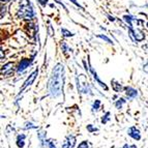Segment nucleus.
Wrapping results in <instances>:
<instances>
[{"label":"nucleus","mask_w":148,"mask_h":148,"mask_svg":"<svg viewBox=\"0 0 148 148\" xmlns=\"http://www.w3.org/2000/svg\"><path fill=\"white\" fill-rule=\"evenodd\" d=\"M37 1H38V2H40L42 5H46V4H47V2H48V0H37Z\"/></svg>","instance_id":"23"},{"label":"nucleus","mask_w":148,"mask_h":148,"mask_svg":"<svg viewBox=\"0 0 148 148\" xmlns=\"http://www.w3.org/2000/svg\"><path fill=\"white\" fill-rule=\"evenodd\" d=\"M101 103L99 99H95V101L93 103V105H92V110H93V112H97L99 110V107H101Z\"/></svg>","instance_id":"12"},{"label":"nucleus","mask_w":148,"mask_h":148,"mask_svg":"<svg viewBox=\"0 0 148 148\" xmlns=\"http://www.w3.org/2000/svg\"><path fill=\"white\" fill-rule=\"evenodd\" d=\"M61 48H62V50H63V52H67V51H69V48H67V45L65 44V42H62Z\"/></svg>","instance_id":"21"},{"label":"nucleus","mask_w":148,"mask_h":148,"mask_svg":"<svg viewBox=\"0 0 148 148\" xmlns=\"http://www.w3.org/2000/svg\"><path fill=\"white\" fill-rule=\"evenodd\" d=\"M75 144H76V137L69 135L62 144V148H74Z\"/></svg>","instance_id":"5"},{"label":"nucleus","mask_w":148,"mask_h":148,"mask_svg":"<svg viewBox=\"0 0 148 148\" xmlns=\"http://www.w3.org/2000/svg\"><path fill=\"white\" fill-rule=\"evenodd\" d=\"M26 125H27V126H25V128H26V130H27V128H36L37 127L36 125H33L32 123H28V122L26 123Z\"/></svg>","instance_id":"22"},{"label":"nucleus","mask_w":148,"mask_h":148,"mask_svg":"<svg viewBox=\"0 0 148 148\" xmlns=\"http://www.w3.org/2000/svg\"><path fill=\"white\" fill-rule=\"evenodd\" d=\"M77 83H78V90L80 92L84 94H91V90H90V85L89 83L87 82L86 77L84 75H80V78L79 79H77Z\"/></svg>","instance_id":"3"},{"label":"nucleus","mask_w":148,"mask_h":148,"mask_svg":"<svg viewBox=\"0 0 148 148\" xmlns=\"http://www.w3.org/2000/svg\"><path fill=\"white\" fill-rule=\"evenodd\" d=\"M110 112H107L106 114H105L104 116H103V118H101V123H107V122H108L109 120H110Z\"/></svg>","instance_id":"14"},{"label":"nucleus","mask_w":148,"mask_h":148,"mask_svg":"<svg viewBox=\"0 0 148 148\" xmlns=\"http://www.w3.org/2000/svg\"><path fill=\"white\" fill-rule=\"evenodd\" d=\"M89 67H90V72H91L92 76H93L94 80H95V81L97 82V83H99V84L101 85V86L103 87V88H104L105 90H108V86H107V85L105 84L104 82H101V79H99V76H97V74H96V72H95V71H94V69H92V66H91V65H90V66H89Z\"/></svg>","instance_id":"8"},{"label":"nucleus","mask_w":148,"mask_h":148,"mask_svg":"<svg viewBox=\"0 0 148 148\" xmlns=\"http://www.w3.org/2000/svg\"><path fill=\"white\" fill-rule=\"evenodd\" d=\"M125 94L128 99H135L138 95V90L133 87H125Z\"/></svg>","instance_id":"9"},{"label":"nucleus","mask_w":148,"mask_h":148,"mask_svg":"<svg viewBox=\"0 0 148 148\" xmlns=\"http://www.w3.org/2000/svg\"><path fill=\"white\" fill-rule=\"evenodd\" d=\"M111 84H112V88L114 89V91L120 92L121 90H122V86H121V84L120 83H118L116 80H112Z\"/></svg>","instance_id":"11"},{"label":"nucleus","mask_w":148,"mask_h":148,"mask_svg":"<svg viewBox=\"0 0 148 148\" xmlns=\"http://www.w3.org/2000/svg\"><path fill=\"white\" fill-rule=\"evenodd\" d=\"M10 66H12V62H8V63H6L5 65H3L2 72L3 71H8V69H10Z\"/></svg>","instance_id":"20"},{"label":"nucleus","mask_w":148,"mask_h":148,"mask_svg":"<svg viewBox=\"0 0 148 148\" xmlns=\"http://www.w3.org/2000/svg\"><path fill=\"white\" fill-rule=\"evenodd\" d=\"M86 128H87V131H88L89 133H94V132L99 131V128H97V127H94V126L92 125V124H88Z\"/></svg>","instance_id":"15"},{"label":"nucleus","mask_w":148,"mask_h":148,"mask_svg":"<svg viewBox=\"0 0 148 148\" xmlns=\"http://www.w3.org/2000/svg\"><path fill=\"white\" fill-rule=\"evenodd\" d=\"M61 32L65 37H69V36H73V35H74L72 32H69V30H66V29H61Z\"/></svg>","instance_id":"16"},{"label":"nucleus","mask_w":148,"mask_h":148,"mask_svg":"<svg viewBox=\"0 0 148 148\" xmlns=\"http://www.w3.org/2000/svg\"><path fill=\"white\" fill-rule=\"evenodd\" d=\"M109 19H110V20H111V21H115V19H114L113 17H109Z\"/></svg>","instance_id":"26"},{"label":"nucleus","mask_w":148,"mask_h":148,"mask_svg":"<svg viewBox=\"0 0 148 148\" xmlns=\"http://www.w3.org/2000/svg\"><path fill=\"white\" fill-rule=\"evenodd\" d=\"M17 16L18 18H22V19H31L34 16L33 10L30 3L28 2V0H21L20 8L18 10Z\"/></svg>","instance_id":"2"},{"label":"nucleus","mask_w":148,"mask_h":148,"mask_svg":"<svg viewBox=\"0 0 148 148\" xmlns=\"http://www.w3.org/2000/svg\"><path fill=\"white\" fill-rule=\"evenodd\" d=\"M25 138L26 136L25 135H19L18 136V139H17V146L19 148H23L25 146Z\"/></svg>","instance_id":"10"},{"label":"nucleus","mask_w":148,"mask_h":148,"mask_svg":"<svg viewBox=\"0 0 148 148\" xmlns=\"http://www.w3.org/2000/svg\"><path fill=\"white\" fill-rule=\"evenodd\" d=\"M71 1H72V2H73V3H74V4H76V5H77V6H79V8H81V5H80V4H79V3L77 2L76 0H71Z\"/></svg>","instance_id":"24"},{"label":"nucleus","mask_w":148,"mask_h":148,"mask_svg":"<svg viewBox=\"0 0 148 148\" xmlns=\"http://www.w3.org/2000/svg\"><path fill=\"white\" fill-rule=\"evenodd\" d=\"M127 134H128V136L131 137V138H133L134 140L139 141V140H140V139H141V134H140V131H139V130L136 127V126H132V127L128 128Z\"/></svg>","instance_id":"6"},{"label":"nucleus","mask_w":148,"mask_h":148,"mask_svg":"<svg viewBox=\"0 0 148 148\" xmlns=\"http://www.w3.org/2000/svg\"><path fill=\"white\" fill-rule=\"evenodd\" d=\"M146 26H147V28H148V23H147V24H146Z\"/></svg>","instance_id":"28"},{"label":"nucleus","mask_w":148,"mask_h":148,"mask_svg":"<svg viewBox=\"0 0 148 148\" xmlns=\"http://www.w3.org/2000/svg\"><path fill=\"white\" fill-rule=\"evenodd\" d=\"M63 75L64 66L61 63H58L53 69L52 74L48 82V90L53 97H57L61 94L62 88H63Z\"/></svg>","instance_id":"1"},{"label":"nucleus","mask_w":148,"mask_h":148,"mask_svg":"<svg viewBox=\"0 0 148 148\" xmlns=\"http://www.w3.org/2000/svg\"><path fill=\"white\" fill-rule=\"evenodd\" d=\"M46 134H47V133H46V132H44V131L40 132V133L38 134V138H40V142H42V141L46 140Z\"/></svg>","instance_id":"18"},{"label":"nucleus","mask_w":148,"mask_h":148,"mask_svg":"<svg viewBox=\"0 0 148 148\" xmlns=\"http://www.w3.org/2000/svg\"><path fill=\"white\" fill-rule=\"evenodd\" d=\"M31 62H32L31 58H30V59H28V58H25V59L21 60V62L19 63V65H18L17 72L18 73H23L25 69H27L30 64H31Z\"/></svg>","instance_id":"7"},{"label":"nucleus","mask_w":148,"mask_h":148,"mask_svg":"<svg viewBox=\"0 0 148 148\" xmlns=\"http://www.w3.org/2000/svg\"><path fill=\"white\" fill-rule=\"evenodd\" d=\"M37 75H38V71H37V69H35L34 72L32 73V74L30 75L29 77H28L27 80H26V81L24 82V84H23V86H22V88H21L20 92L23 91V90H24L25 88H27L28 86H30V85H31L32 83L34 82V80H35V78H36Z\"/></svg>","instance_id":"4"},{"label":"nucleus","mask_w":148,"mask_h":148,"mask_svg":"<svg viewBox=\"0 0 148 148\" xmlns=\"http://www.w3.org/2000/svg\"><path fill=\"white\" fill-rule=\"evenodd\" d=\"M78 148H89L88 142L87 141H82L81 143L78 145Z\"/></svg>","instance_id":"17"},{"label":"nucleus","mask_w":148,"mask_h":148,"mask_svg":"<svg viewBox=\"0 0 148 148\" xmlns=\"http://www.w3.org/2000/svg\"><path fill=\"white\" fill-rule=\"evenodd\" d=\"M130 148H137L136 145H130Z\"/></svg>","instance_id":"25"},{"label":"nucleus","mask_w":148,"mask_h":148,"mask_svg":"<svg viewBox=\"0 0 148 148\" xmlns=\"http://www.w3.org/2000/svg\"><path fill=\"white\" fill-rule=\"evenodd\" d=\"M2 2H8V1H10V0H1Z\"/></svg>","instance_id":"27"},{"label":"nucleus","mask_w":148,"mask_h":148,"mask_svg":"<svg viewBox=\"0 0 148 148\" xmlns=\"http://www.w3.org/2000/svg\"><path fill=\"white\" fill-rule=\"evenodd\" d=\"M99 38H101V40H106L107 42H108V44H112V40H110V38H109V37H107L106 35H99Z\"/></svg>","instance_id":"19"},{"label":"nucleus","mask_w":148,"mask_h":148,"mask_svg":"<svg viewBox=\"0 0 148 148\" xmlns=\"http://www.w3.org/2000/svg\"><path fill=\"white\" fill-rule=\"evenodd\" d=\"M123 104H125V101H124L123 99H119L118 101L115 103V107H116L117 109H121L122 106H123Z\"/></svg>","instance_id":"13"}]
</instances>
